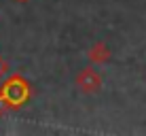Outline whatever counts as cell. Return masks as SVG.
I'll return each mask as SVG.
<instances>
[{
	"label": "cell",
	"mask_w": 146,
	"mask_h": 136,
	"mask_svg": "<svg viewBox=\"0 0 146 136\" xmlns=\"http://www.w3.org/2000/svg\"><path fill=\"white\" fill-rule=\"evenodd\" d=\"M76 87L83 94H95L102 87V77H100L98 70H93V68H83L76 74Z\"/></svg>",
	"instance_id": "cell-1"
},
{
	"label": "cell",
	"mask_w": 146,
	"mask_h": 136,
	"mask_svg": "<svg viewBox=\"0 0 146 136\" xmlns=\"http://www.w3.org/2000/svg\"><path fill=\"white\" fill-rule=\"evenodd\" d=\"M89 60L91 62H98V64H104L110 60V49L106 47L104 43H98L91 47V51H89Z\"/></svg>",
	"instance_id": "cell-2"
}]
</instances>
